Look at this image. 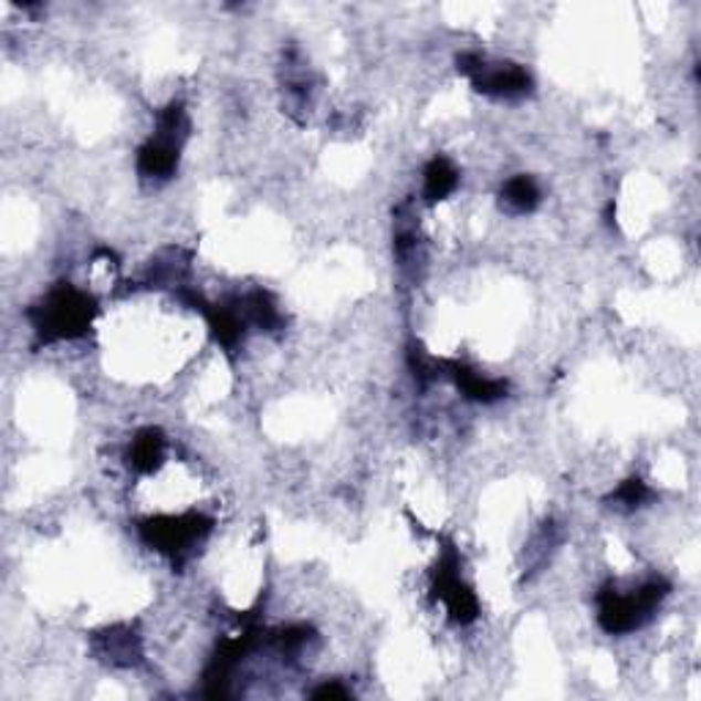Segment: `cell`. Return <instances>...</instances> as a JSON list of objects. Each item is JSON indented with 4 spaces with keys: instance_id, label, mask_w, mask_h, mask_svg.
Masks as SVG:
<instances>
[{
    "instance_id": "obj_1",
    "label": "cell",
    "mask_w": 701,
    "mask_h": 701,
    "mask_svg": "<svg viewBox=\"0 0 701 701\" xmlns=\"http://www.w3.org/2000/svg\"><path fill=\"white\" fill-rule=\"evenodd\" d=\"M671 584L666 578H649L636 589H619L608 582L597 592V622L608 636H628L644 628L660 603L669 597Z\"/></svg>"
},
{
    "instance_id": "obj_2",
    "label": "cell",
    "mask_w": 701,
    "mask_h": 701,
    "mask_svg": "<svg viewBox=\"0 0 701 701\" xmlns=\"http://www.w3.org/2000/svg\"><path fill=\"white\" fill-rule=\"evenodd\" d=\"M28 315H31L33 332H36L42 343L74 341V337H83L91 329V321L96 315V302L85 291L61 283Z\"/></svg>"
},
{
    "instance_id": "obj_3",
    "label": "cell",
    "mask_w": 701,
    "mask_h": 701,
    "mask_svg": "<svg viewBox=\"0 0 701 701\" xmlns=\"http://www.w3.org/2000/svg\"><path fill=\"white\" fill-rule=\"evenodd\" d=\"M189 135V118L181 102H170L157 116L154 135L137 148V176L143 181H168L176 176L178 159H181L184 140Z\"/></svg>"
},
{
    "instance_id": "obj_4",
    "label": "cell",
    "mask_w": 701,
    "mask_h": 701,
    "mask_svg": "<svg viewBox=\"0 0 701 701\" xmlns=\"http://www.w3.org/2000/svg\"><path fill=\"white\" fill-rule=\"evenodd\" d=\"M215 521L206 519L203 513H184V515H157V519L143 521L140 537L148 548L170 556L174 562H184L206 537H209Z\"/></svg>"
},
{
    "instance_id": "obj_5",
    "label": "cell",
    "mask_w": 701,
    "mask_h": 701,
    "mask_svg": "<svg viewBox=\"0 0 701 701\" xmlns=\"http://www.w3.org/2000/svg\"><path fill=\"white\" fill-rule=\"evenodd\" d=\"M458 72L467 74L474 91L491 100H524L532 94L534 80L526 66L510 61H488L480 53H463L458 59Z\"/></svg>"
},
{
    "instance_id": "obj_6",
    "label": "cell",
    "mask_w": 701,
    "mask_h": 701,
    "mask_svg": "<svg viewBox=\"0 0 701 701\" xmlns=\"http://www.w3.org/2000/svg\"><path fill=\"white\" fill-rule=\"evenodd\" d=\"M433 597L444 606L447 617L456 625H471L480 617V600H477L474 589H471L461 578V573H458L456 554H450L439 565L433 584Z\"/></svg>"
},
{
    "instance_id": "obj_7",
    "label": "cell",
    "mask_w": 701,
    "mask_h": 701,
    "mask_svg": "<svg viewBox=\"0 0 701 701\" xmlns=\"http://www.w3.org/2000/svg\"><path fill=\"white\" fill-rule=\"evenodd\" d=\"M447 376L456 381L463 398L474 400V404H496V400H502L508 395V381L504 378L482 376V373L471 370V367L461 365V362H447Z\"/></svg>"
},
{
    "instance_id": "obj_8",
    "label": "cell",
    "mask_w": 701,
    "mask_h": 701,
    "mask_svg": "<svg viewBox=\"0 0 701 701\" xmlns=\"http://www.w3.org/2000/svg\"><path fill=\"white\" fill-rule=\"evenodd\" d=\"M165 450H168V439L163 436L159 428H143L140 433H135L132 439L129 452H126V463L137 474H151L163 467Z\"/></svg>"
},
{
    "instance_id": "obj_9",
    "label": "cell",
    "mask_w": 701,
    "mask_h": 701,
    "mask_svg": "<svg viewBox=\"0 0 701 701\" xmlns=\"http://www.w3.org/2000/svg\"><path fill=\"white\" fill-rule=\"evenodd\" d=\"M96 652H100V658H105L111 666L132 669V666L143 658L140 636L132 628L118 625V628H111L107 634H102L100 639H96Z\"/></svg>"
},
{
    "instance_id": "obj_10",
    "label": "cell",
    "mask_w": 701,
    "mask_h": 701,
    "mask_svg": "<svg viewBox=\"0 0 701 701\" xmlns=\"http://www.w3.org/2000/svg\"><path fill=\"white\" fill-rule=\"evenodd\" d=\"M461 184V174H458L456 165L447 157H436L425 165L422 170V198L425 203H439V200H447Z\"/></svg>"
},
{
    "instance_id": "obj_11",
    "label": "cell",
    "mask_w": 701,
    "mask_h": 701,
    "mask_svg": "<svg viewBox=\"0 0 701 701\" xmlns=\"http://www.w3.org/2000/svg\"><path fill=\"white\" fill-rule=\"evenodd\" d=\"M499 203H502V209L513 217L529 215V211L537 209V203H540L537 181H534V178L526 176V174L508 178L502 187V192H499Z\"/></svg>"
},
{
    "instance_id": "obj_12",
    "label": "cell",
    "mask_w": 701,
    "mask_h": 701,
    "mask_svg": "<svg viewBox=\"0 0 701 701\" xmlns=\"http://www.w3.org/2000/svg\"><path fill=\"white\" fill-rule=\"evenodd\" d=\"M652 496V488H649L641 477H630V480L619 482V488L608 496V502H611V508L619 510V513H636V510L644 508Z\"/></svg>"
},
{
    "instance_id": "obj_13",
    "label": "cell",
    "mask_w": 701,
    "mask_h": 701,
    "mask_svg": "<svg viewBox=\"0 0 701 701\" xmlns=\"http://www.w3.org/2000/svg\"><path fill=\"white\" fill-rule=\"evenodd\" d=\"M313 699H348V688H341L337 682H324L321 688H315Z\"/></svg>"
}]
</instances>
